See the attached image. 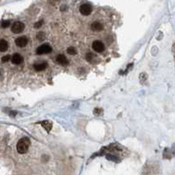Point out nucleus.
Masks as SVG:
<instances>
[{"label":"nucleus","instance_id":"obj_1","mask_svg":"<svg viewBox=\"0 0 175 175\" xmlns=\"http://www.w3.org/2000/svg\"><path fill=\"white\" fill-rule=\"evenodd\" d=\"M30 145H31V142H30V140H29L28 137L21 138L17 144V151H18V152L20 153V154L26 153L28 151Z\"/></svg>","mask_w":175,"mask_h":175},{"label":"nucleus","instance_id":"obj_2","mask_svg":"<svg viewBox=\"0 0 175 175\" xmlns=\"http://www.w3.org/2000/svg\"><path fill=\"white\" fill-rule=\"evenodd\" d=\"M25 29V25L20 21H16L11 26V32L14 33H20Z\"/></svg>","mask_w":175,"mask_h":175},{"label":"nucleus","instance_id":"obj_3","mask_svg":"<svg viewBox=\"0 0 175 175\" xmlns=\"http://www.w3.org/2000/svg\"><path fill=\"white\" fill-rule=\"evenodd\" d=\"M52 52V47L48 44H43V45L40 46L36 50V52L38 55L49 54V52Z\"/></svg>","mask_w":175,"mask_h":175},{"label":"nucleus","instance_id":"obj_4","mask_svg":"<svg viewBox=\"0 0 175 175\" xmlns=\"http://www.w3.org/2000/svg\"><path fill=\"white\" fill-rule=\"evenodd\" d=\"M91 11H92V6L90 4H82L80 6V12L84 16L90 15Z\"/></svg>","mask_w":175,"mask_h":175},{"label":"nucleus","instance_id":"obj_5","mask_svg":"<svg viewBox=\"0 0 175 175\" xmlns=\"http://www.w3.org/2000/svg\"><path fill=\"white\" fill-rule=\"evenodd\" d=\"M92 48L96 51V52H103L104 51V44L102 42V41H100V40H96V41H94L93 42V44H92Z\"/></svg>","mask_w":175,"mask_h":175},{"label":"nucleus","instance_id":"obj_6","mask_svg":"<svg viewBox=\"0 0 175 175\" xmlns=\"http://www.w3.org/2000/svg\"><path fill=\"white\" fill-rule=\"evenodd\" d=\"M15 43L18 46L20 47H24L27 45L28 43V39L25 36H20L19 38H17L16 40H15Z\"/></svg>","mask_w":175,"mask_h":175},{"label":"nucleus","instance_id":"obj_7","mask_svg":"<svg viewBox=\"0 0 175 175\" xmlns=\"http://www.w3.org/2000/svg\"><path fill=\"white\" fill-rule=\"evenodd\" d=\"M23 61H24V59H23V57H22L20 54H14V55L11 56V62H12L13 64L20 65V64H21Z\"/></svg>","mask_w":175,"mask_h":175},{"label":"nucleus","instance_id":"obj_8","mask_svg":"<svg viewBox=\"0 0 175 175\" xmlns=\"http://www.w3.org/2000/svg\"><path fill=\"white\" fill-rule=\"evenodd\" d=\"M33 67H34L35 70H36V71H43V70H45L47 67V63L46 61L36 63V64L33 65Z\"/></svg>","mask_w":175,"mask_h":175},{"label":"nucleus","instance_id":"obj_9","mask_svg":"<svg viewBox=\"0 0 175 175\" xmlns=\"http://www.w3.org/2000/svg\"><path fill=\"white\" fill-rule=\"evenodd\" d=\"M56 61H57L60 65H62V66H66V65L68 64L67 59L66 56L63 55H59L56 57Z\"/></svg>","mask_w":175,"mask_h":175},{"label":"nucleus","instance_id":"obj_10","mask_svg":"<svg viewBox=\"0 0 175 175\" xmlns=\"http://www.w3.org/2000/svg\"><path fill=\"white\" fill-rule=\"evenodd\" d=\"M91 29H92L93 31H95V32H100V31H102V30L103 29V26H102L100 22L96 21V22L92 23V25H91Z\"/></svg>","mask_w":175,"mask_h":175},{"label":"nucleus","instance_id":"obj_11","mask_svg":"<svg viewBox=\"0 0 175 175\" xmlns=\"http://www.w3.org/2000/svg\"><path fill=\"white\" fill-rule=\"evenodd\" d=\"M40 125H41V126H42L43 128H45V130H46L47 132H49V131H51L52 126V122H51L50 121H46V120L41 122H40Z\"/></svg>","mask_w":175,"mask_h":175},{"label":"nucleus","instance_id":"obj_12","mask_svg":"<svg viewBox=\"0 0 175 175\" xmlns=\"http://www.w3.org/2000/svg\"><path fill=\"white\" fill-rule=\"evenodd\" d=\"M8 46H9L8 42L5 40L2 39L1 40H0V51H1V52H5L8 49Z\"/></svg>","mask_w":175,"mask_h":175},{"label":"nucleus","instance_id":"obj_13","mask_svg":"<svg viewBox=\"0 0 175 175\" xmlns=\"http://www.w3.org/2000/svg\"><path fill=\"white\" fill-rule=\"evenodd\" d=\"M67 54H69L70 55H75L76 54V50H75V48L73 47V46L68 47L67 50Z\"/></svg>","mask_w":175,"mask_h":175},{"label":"nucleus","instance_id":"obj_14","mask_svg":"<svg viewBox=\"0 0 175 175\" xmlns=\"http://www.w3.org/2000/svg\"><path fill=\"white\" fill-rule=\"evenodd\" d=\"M11 25V21L10 20H3L1 23V26L2 28H6Z\"/></svg>","mask_w":175,"mask_h":175},{"label":"nucleus","instance_id":"obj_15","mask_svg":"<svg viewBox=\"0 0 175 175\" xmlns=\"http://www.w3.org/2000/svg\"><path fill=\"white\" fill-rule=\"evenodd\" d=\"M106 158H107L108 160H113V161H117V160H118V159H117V158H116V156L111 155V154H108V155L106 156Z\"/></svg>","mask_w":175,"mask_h":175},{"label":"nucleus","instance_id":"obj_16","mask_svg":"<svg viewBox=\"0 0 175 175\" xmlns=\"http://www.w3.org/2000/svg\"><path fill=\"white\" fill-rule=\"evenodd\" d=\"M45 37H46V35H45L44 32H39V33L37 34V38H38L40 40H45Z\"/></svg>","mask_w":175,"mask_h":175},{"label":"nucleus","instance_id":"obj_17","mask_svg":"<svg viewBox=\"0 0 175 175\" xmlns=\"http://www.w3.org/2000/svg\"><path fill=\"white\" fill-rule=\"evenodd\" d=\"M93 58H94V55H93V54H91V52H88L87 55H86V59H87V61H91Z\"/></svg>","mask_w":175,"mask_h":175},{"label":"nucleus","instance_id":"obj_18","mask_svg":"<svg viewBox=\"0 0 175 175\" xmlns=\"http://www.w3.org/2000/svg\"><path fill=\"white\" fill-rule=\"evenodd\" d=\"M10 59H11V55H5V56H4V57H2V62H7V61H10Z\"/></svg>","mask_w":175,"mask_h":175},{"label":"nucleus","instance_id":"obj_19","mask_svg":"<svg viewBox=\"0 0 175 175\" xmlns=\"http://www.w3.org/2000/svg\"><path fill=\"white\" fill-rule=\"evenodd\" d=\"M42 23H43V21H42V20H40V21L37 22L36 24H34V27H35V28H40V26L42 25Z\"/></svg>","mask_w":175,"mask_h":175}]
</instances>
